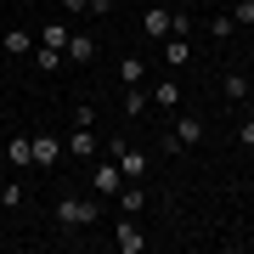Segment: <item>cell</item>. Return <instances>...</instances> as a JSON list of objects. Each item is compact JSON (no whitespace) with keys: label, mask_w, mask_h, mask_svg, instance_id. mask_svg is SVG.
Here are the masks:
<instances>
[{"label":"cell","mask_w":254,"mask_h":254,"mask_svg":"<svg viewBox=\"0 0 254 254\" xmlns=\"http://www.w3.org/2000/svg\"><path fill=\"white\" fill-rule=\"evenodd\" d=\"M96 220H102V203L96 198H79V192H63V198H57V226H63V232L96 226Z\"/></svg>","instance_id":"1"},{"label":"cell","mask_w":254,"mask_h":254,"mask_svg":"<svg viewBox=\"0 0 254 254\" xmlns=\"http://www.w3.org/2000/svg\"><path fill=\"white\" fill-rule=\"evenodd\" d=\"M203 113H175V125H170V136H164V147L170 153H187V147H198L203 141Z\"/></svg>","instance_id":"2"},{"label":"cell","mask_w":254,"mask_h":254,"mask_svg":"<svg viewBox=\"0 0 254 254\" xmlns=\"http://www.w3.org/2000/svg\"><path fill=\"white\" fill-rule=\"evenodd\" d=\"M108 153H113V164H119V175H125V181H147V153H141V147L108 141Z\"/></svg>","instance_id":"3"},{"label":"cell","mask_w":254,"mask_h":254,"mask_svg":"<svg viewBox=\"0 0 254 254\" xmlns=\"http://www.w3.org/2000/svg\"><path fill=\"white\" fill-rule=\"evenodd\" d=\"M63 153H68V158H85V164H91V153H96V130H91V125H73L68 136H63Z\"/></svg>","instance_id":"4"},{"label":"cell","mask_w":254,"mask_h":254,"mask_svg":"<svg viewBox=\"0 0 254 254\" xmlns=\"http://www.w3.org/2000/svg\"><path fill=\"white\" fill-rule=\"evenodd\" d=\"M113 249H119V254H141V249H147V237H141V226H136V215H125V220L113 226Z\"/></svg>","instance_id":"5"},{"label":"cell","mask_w":254,"mask_h":254,"mask_svg":"<svg viewBox=\"0 0 254 254\" xmlns=\"http://www.w3.org/2000/svg\"><path fill=\"white\" fill-rule=\"evenodd\" d=\"M63 158H68V153H63V141H57L51 130H46V136H34V164H40V170H57Z\"/></svg>","instance_id":"6"},{"label":"cell","mask_w":254,"mask_h":254,"mask_svg":"<svg viewBox=\"0 0 254 254\" xmlns=\"http://www.w3.org/2000/svg\"><path fill=\"white\" fill-rule=\"evenodd\" d=\"M164 68H187L192 63V46H187V34H164Z\"/></svg>","instance_id":"7"},{"label":"cell","mask_w":254,"mask_h":254,"mask_svg":"<svg viewBox=\"0 0 254 254\" xmlns=\"http://www.w3.org/2000/svg\"><path fill=\"white\" fill-rule=\"evenodd\" d=\"M0 51L6 57H34V34H28V28H6V34H0Z\"/></svg>","instance_id":"8"},{"label":"cell","mask_w":254,"mask_h":254,"mask_svg":"<svg viewBox=\"0 0 254 254\" xmlns=\"http://www.w3.org/2000/svg\"><path fill=\"white\" fill-rule=\"evenodd\" d=\"M91 187H96V192H113V198H119V187H125V175H119V164H113V158L91 170Z\"/></svg>","instance_id":"9"},{"label":"cell","mask_w":254,"mask_h":254,"mask_svg":"<svg viewBox=\"0 0 254 254\" xmlns=\"http://www.w3.org/2000/svg\"><path fill=\"white\" fill-rule=\"evenodd\" d=\"M147 102H153V108H181V85H175V79H158L153 91H147Z\"/></svg>","instance_id":"10"},{"label":"cell","mask_w":254,"mask_h":254,"mask_svg":"<svg viewBox=\"0 0 254 254\" xmlns=\"http://www.w3.org/2000/svg\"><path fill=\"white\" fill-rule=\"evenodd\" d=\"M141 28H147L153 40H164V34H170V6H147V11H141Z\"/></svg>","instance_id":"11"},{"label":"cell","mask_w":254,"mask_h":254,"mask_svg":"<svg viewBox=\"0 0 254 254\" xmlns=\"http://www.w3.org/2000/svg\"><path fill=\"white\" fill-rule=\"evenodd\" d=\"M63 57H68V63H91V57H96V40H91V34H68Z\"/></svg>","instance_id":"12"},{"label":"cell","mask_w":254,"mask_h":254,"mask_svg":"<svg viewBox=\"0 0 254 254\" xmlns=\"http://www.w3.org/2000/svg\"><path fill=\"white\" fill-rule=\"evenodd\" d=\"M119 209H125V215H141V209H147L141 181H125V187H119Z\"/></svg>","instance_id":"13"},{"label":"cell","mask_w":254,"mask_h":254,"mask_svg":"<svg viewBox=\"0 0 254 254\" xmlns=\"http://www.w3.org/2000/svg\"><path fill=\"white\" fill-rule=\"evenodd\" d=\"M6 158L11 164H34V136H6Z\"/></svg>","instance_id":"14"},{"label":"cell","mask_w":254,"mask_h":254,"mask_svg":"<svg viewBox=\"0 0 254 254\" xmlns=\"http://www.w3.org/2000/svg\"><path fill=\"white\" fill-rule=\"evenodd\" d=\"M220 96L226 102H249V73H226L220 79Z\"/></svg>","instance_id":"15"},{"label":"cell","mask_w":254,"mask_h":254,"mask_svg":"<svg viewBox=\"0 0 254 254\" xmlns=\"http://www.w3.org/2000/svg\"><path fill=\"white\" fill-rule=\"evenodd\" d=\"M119 79H125V85H141L147 79V57H125V63H119Z\"/></svg>","instance_id":"16"},{"label":"cell","mask_w":254,"mask_h":254,"mask_svg":"<svg viewBox=\"0 0 254 254\" xmlns=\"http://www.w3.org/2000/svg\"><path fill=\"white\" fill-rule=\"evenodd\" d=\"M63 63H68L63 51H51V46H34V68H40V73H57Z\"/></svg>","instance_id":"17"},{"label":"cell","mask_w":254,"mask_h":254,"mask_svg":"<svg viewBox=\"0 0 254 254\" xmlns=\"http://www.w3.org/2000/svg\"><path fill=\"white\" fill-rule=\"evenodd\" d=\"M209 34H215V40H232L237 34V17H232V11H215V17H209Z\"/></svg>","instance_id":"18"},{"label":"cell","mask_w":254,"mask_h":254,"mask_svg":"<svg viewBox=\"0 0 254 254\" xmlns=\"http://www.w3.org/2000/svg\"><path fill=\"white\" fill-rule=\"evenodd\" d=\"M147 108H153V102H147V91H141V85H130V96H125V113H130V119H141Z\"/></svg>","instance_id":"19"},{"label":"cell","mask_w":254,"mask_h":254,"mask_svg":"<svg viewBox=\"0 0 254 254\" xmlns=\"http://www.w3.org/2000/svg\"><path fill=\"white\" fill-rule=\"evenodd\" d=\"M40 46L63 51V46H68V23H46V40H40Z\"/></svg>","instance_id":"20"},{"label":"cell","mask_w":254,"mask_h":254,"mask_svg":"<svg viewBox=\"0 0 254 254\" xmlns=\"http://www.w3.org/2000/svg\"><path fill=\"white\" fill-rule=\"evenodd\" d=\"M0 209H23V187L17 181H0Z\"/></svg>","instance_id":"21"},{"label":"cell","mask_w":254,"mask_h":254,"mask_svg":"<svg viewBox=\"0 0 254 254\" xmlns=\"http://www.w3.org/2000/svg\"><path fill=\"white\" fill-rule=\"evenodd\" d=\"M232 17H237V28H249L254 23V0H232Z\"/></svg>","instance_id":"22"},{"label":"cell","mask_w":254,"mask_h":254,"mask_svg":"<svg viewBox=\"0 0 254 254\" xmlns=\"http://www.w3.org/2000/svg\"><path fill=\"white\" fill-rule=\"evenodd\" d=\"M170 34H192V11H170Z\"/></svg>","instance_id":"23"},{"label":"cell","mask_w":254,"mask_h":254,"mask_svg":"<svg viewBox=\"0 0 254 254\" xmlns=\"http://www.w3.org/2000/svg\"><path fill=\"white\" fill-rule=\"evenodd\" d=\"M237 147H254V113H243V125H237Z\"/></svg>","instance_id":"24"},{"label":"cell","mask_w":254,"mask_h":254,"mask_svg":"<svg viewBox=\"0 0 254 254\" xmlns=\"http://www.w3.org/2000/svg\"><path fill=\"white\" fill-rule=\"evenodd\" d=\"M73 125H91V130H96V108H91V102H79V108H73Z\"/></svg>","instance_id":"25"},{"label":"cell","mask_w":254,"mask_h":254,"mask_svg":"<svg viewBox=\"0 0 254 254\" xmlns=\"http://www.w3.org/2000/svg\"><path fill=\"white\" fill-rule=\"evenodd\" d=\"M63 11H91V0H63Z\"/></svg>","instance_id":"26"},{"label":"cell","mask_w":254,"mask_h":254,"mask_svg":"<svg viewBox=\"0 0 254 254\" xmlns=\"http://www.w3.org/2000/svg\"><path fill=\"white\" fill-rule=\"evenodd\" d=\"M0 141H6V125H0Z\"/></svg>","instance_id":"27"}]
</instances>
